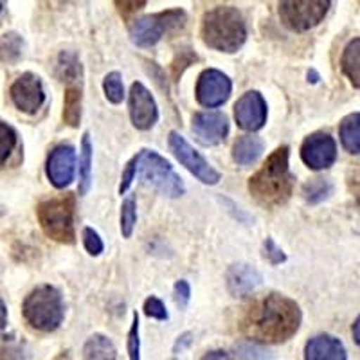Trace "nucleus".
Listing matches in <instances>:
<instances>
[{"label":"nucleus","mask_w":360,"mask_h":360,"mask_svg":"<svg viewBox=\"0 0 360 360\" xmlns=\"http://www.w3.org/2000/svg\"><path fill=\"white\" fill-rule=\"evenodd\" d=\"M263 152V141L256 135H243L234 143L233 159L240 166H249L256 162Z\"/></svg>","instance_id":"19"},{"label":"nucleus","mask_w":360,"mask_h":360,"mask_svg":"<svg viewBox=\"0 0 360 360\" xmlns=\"http://www.w3.org/2000/svg\"><path fill=\"white\" fill-rule=\"evenodd\" d=\"M202 360H231V356L224 349H217V352H209L207 355L202 356Z\"/></svg>","instance_id":"38"},{"label":"nucleus","mask_w":360,"mask_h":360,"mask_svg":"<svg viewBox=\"0 0 360 360\" xmlns=\"http://www.w3.org/2000/svg\"><path fill=\"white\" fill-rule=\"evenodd\" d=\"M128 356L130 360H141V340H139V315L134 314L130 333H128Z\"/></svg>","instance_id":"31"},{"label":"nucleus","mask_w":360,"mask_h":360,"mask_svg":"<svg viewBox=\"0 0 360 360\" xmlns=\"http://www.w3.org/2000/svg\"><path fill=\"white\" fill-rule=\"evenodd\" d=\"M74 213H76V200L70 193L63 197L44 200L37 207L38 221L44 233L60 243L74 242Z\"/></svg>","instance_id":"5"},{"label":"nucleus","mask_w":360,"mask_h":360,"mask_svg":"<svg viewBox=\"0 0 360 360\" xmlns=\"http://www.w3.org/2000/svg\"><path fill=\"white\" fill-rule=\"evenodd\" d=\"M307 360H346L342 342L332 335H317L308 340L304 348Z\"/></svg>","instance_id":"18"},{"label":"nucleus","mask_w":360,"mask_h":360,"mask_svg":"<svg viewBox=\"0 0 360 360\" xmlns=\"http://www.w3.org/2000/svg\"><path fill=\"white\" fill-rule=\"evenodd\" d=\"M0 155H2V164H6V160H8V157L11 155L13 148H15V144H17L18 137H17V131L13 130L11 127H9L8 123H0Z\"/></svg>","instance_id":"30"},{"label":"nucleus","mask_w":360,"mask_h":360,"mask_svg":"<svg viewBox=\"0 0 360 360\" xmlns=\"http://www.w3.org/2000/svg\"><path fill=\"white\" fill-rule=\"evenodd\" d=\"M292 188L294 175L288 169V146H279L270 153L263 168L249 180L252 197L266 205L283 204L292 195Z\"/></svg>","instance_id":"2"},{"label":"nucleus","mask_w":360,"mask_h":360,"mask_svg":"<svg viewBox=\"0 0 360 360\" xmlns=\"http://www.w3.org/2000/svg\"><path fill=\"white\" fill-rule=\"evenodd\" d=\"M83 243H85V249L90 256H99L103 252V240L99 238V234L90 227L83 229Z\"/></svg>","instance_id":"33"},{"label":"nucleus","mask_w":360,"mask_h":360,"mask_svg":"<svg viewBox=\"0 0 360 360\" xmlns=\"http://www.w3.org/2000/svg\"><path fill=\"white\" fill-rule=\"evenodd\" d=\"M130 117L137 130H150L159 117L155 99L139 82L134 83L130 89Z\"/></svg>","instance_id":"13"},{"label":"nucleus","mask_w":360,"mask_h":360,"mask_svg":"<svg viewBox=\"0 0 360 360\" xmlns=\"http://www.w3.org/2000/svg\"><path fill=\"white\" fill-rule=\"evenodd\" d=\"M344 74L348 76L349 82L360 89V38L349 41L346 45V49L342 53V60H340Z\"/></svg>","instance_id":"21"},{"label":"nucleus","mask_w":360,"mask_h":360,"mask_svg":"<svg viewBox=\"0 0 360 360\" xmlns=\"http://www.w3.org/2000/svg\"><path fill=\"white\" fill-rule=\"evenodd\" d=\"M92 182V144L89 131L83 134L82 157H79V195H85Z\"/></svg>","instance_id":"24"},{"label":"nucleus","mask_w":360,"mask_h":360,"mask_svg":"<svg viewBox=\"0 0 360 360\" xmlns=\"http://www.w3.org/2000/svg\"><path fill=\"white\" fill-rule=\"evenodd\" d=\"M353 337H355L356 342L360 344V315H359V319L355 321V324H353Z\"/></svg>","instance_id":"40"},{"label":"nucleus","mask_w":360,"mask_h":360,"mask_svg":"<svg viewBox=\"0 0 360 360\" xmlns=\"http://www.w3.org/2000/svg\"><path fill=\"white\" fill-rule=\"evenodd\" d=\"M139 176L143 184L150 186L169 198L180 197L186 191L184 182L173 172L172 164L150 150H143L139 153Z\"/></svg>","instance_id":"6"},{"label":"nucleus","mask_w":360,"mask_h":360,"mask_svg":"<svg viewBox=\"0 0 360 360\" xmlns=\"http://www.w3.org/2000/svg\"><path fill=\"white\" fill-rule=\"evenodd\" d=\"M301 159L314 169L330 168L337 159L335 141L324 131L310 135L301 146Z\"/></svg>","instance_id":"11"},{"label":"nucleus","mask_w":360,"mask_h":360,"mask_svg":"<svg viewBox=\"0 0 360 360\" xmlns=\"http://www.w3.org/2000/svg\"><path fill=\"white\" fill-rule=\"evenodd\" d=\"M103 90H105V96H107L108 101L114 103V105L123 101L124 86H123V79H121V74L119 72L107 74L105 79H103Z\"/></svg>","instance_id":"27"},{"label":"nucleus","mask_w":360,"mask_h":360,"mask_svg":"<svg viewBox=\"0 0 360 360\" xmlns=\"http://www.w3.org/2000/svg\"><path fill=\"white\" fill-rule=\"evenodd\" d=\"M330 193H332V184L324 179L310 180V182L304 184L303 188L304 200L310 202V204H319V202H323L324 198H328Z\"/></svg>","instance_id":"26"},{"label":"nucleus","mask_w":360,"mask_h":360,"mask_svg":"<svg viewBox=\"0 0 360 360\" xmlns=\"http://www.w3.org/2000/svg\"><path fill=\"white\" fill-rule=\"evenodd\" d=\"M265 256L270 259L272 265H279V263H283L285 259H287L285 252L276 245V242L272 240V238H266L265 240Z\"/></svg>","instance_id":"36"},{"label":"nucleus","mask_w":360,"mask_h":360,"mask_svg":"<svg viewBox=\"0 0 360 360\" xmlns=\"http://www.w3.org/2000/svg\"><path fill=\"white\" fill-rule=\"evenodd\" d=\"M9 96H11L13 103L17 105V108H20L22 112H27V114L37 112L45 101L44 86H41L40 78L33 72L22 74L9 89Z\"/></svg>","instance_id":"12"},{"label":"nucleus","mask_w":360,"mask_h":360,"mask_svg":"<svg viewBox=\"0 0 360 360\" xmlns=\"http://www.w3.org/2000/svg\"><path fill=\"white\" fill-rule=\"evenodd\" d=\"M173 294H175V303L179 304L180 308H186L191 299V288H189V283L180 279V281L175 283V288H173Z\"/></svg>","instance_id":"35"},{"label":"nucleus","mask_w":360,"mask_h":360,"mask_svg":"<svg viewBox=\"0 0 360 360\" xmlns=\"http://www.w3.org/2000/svg\"><path fill=\"white\" fill-rule=\"evenodd\" d=\"M22 38L17 33H6L2 38V60L8 63L17 62L22 54Z\"/></svg>","instance_id":"28"},{"label":"nucleus","mask_w":360,"mask_h":360,"mask_svg":"<svg viewBox=\"0 0 360 360\" xmlns=\"http://www.w3.org/2000/svg\"><path fill=\"white\" fill-rule=\"evenodd\" d=\"M330 6L328 0H288L279 4V17L288 29L301 33L319 24Z\"/></svg>","instance_id":"8"},{"label":"nucleus","mask_w":360,"mask_h":360,"mask_svg":"<svg viewBox=\"0 0 360 360\" xmlns=\"http://www.w3.org/2000/svg\"><path fill=\"white\" fill-rule=\"evenodd\" d=\"M58 78L62 82H74L82 76V63H79L78 56L69 51H63L58 56V65H56Z\"/></svg>","instance_id":"25"},{"label":"nucleus","mask_w":360,"mask_h":360,"mask_svg":"<svg viewBox=\"0 0 360 360\" xmlns=\"http://www.w3.org/2000/svg\"><path fill=\"white\" fill-rule=\"evenodd\" d=\"M115 6L119 8L121 15L127 18L130 13H134V11H137V9L144 8V6H146V2H115Z\"/></svg>","instance_id":"37"},{"label":"nucleus","mask_w":360,"mask_h":360,"mask_svg":"<svg viewBox=\"0 0 360 360\" xmlns=\"http://www.w3.org/2000/svg\"><path fill=\"white\" fill-rule=\"evenodd\" d=\"M169 148H172L173 155L176 157L180 164H184L186 168L197 176L198 180H202L204 184H217L220 180V173L204 159L198 152H195L191 148V144L182 137L176 131L169 134Z\"/></svg>","instance_id":"9"},{"label":"nucleus","mask_w":360,"mask_h":360,"mask_svg":"<svg viewBox=\"0 0 360 360\" xmlns=\"http://www.w3.org/2000/svg\"><path fill=\"white\" fill-rule=\"evenodd\" d=\"M83 356H85V360H115L117 352H115L114 342L108 337L96 333L83 346Z\"/></svg>","instance_id":"20"},{"label":"nucleus","mask_w":360,"mask_h":360,"mask_svg":"<svg viewBox=\"0 0 360 360\" xmlns=\"http://www.w3.org/2000/svg\"><path fill=\"white\" fill-rule=\"evenodd\" d=\"M135 220H137V207H135V198L128 197L121 205V233L124 238H130L134 233Z\"/></svg>","instance_id":"29"},{"label":"nucleus","mask_w":360,"mask_h":360,"mask_svg":"<svg viewBox=\"0 0 360 360\" xmlns=\"http://www.w3.org/2000/svg\"><path fill=\"white\" fill-rule=\"evenodd\" d=\"M139 169V155H135L130 162L127 164V168H124L123 176H121V184H119V195H123V193L128 191L130 188L131 180L135 179V173Z\"/></svg>","instance_id":"34"},{"label":"nucleus","mask_w":360,"mask_h":360,"mask_svg":"<svg viewBox=\"0 0 360 360\" xmlns=\"http://www.w3.org/2000/svg\"><path fill=\"white\" fill-rule=\"evenodd\" d=\"M24 317L29 324L40 332H54L63 321L65 307L60 290L51 285L34 288L24 301Z\"/></svg>","instance_id":"4"},{"label":"nucleus","mask_w":360,"mask_h":360,"mask_svg":"<svg viewBox=\"0 0 360 360\" xmlns=\"http://www.w3.org/2000/svg\"><path fill=\"white\" fill-rule=\"evenodd\" d=\"M234 117L243 130L256 131L266 121V103L256 90L245 92L234 105Z\"/></svg>","instance_id":"15"},{"label":"nucleus","mask_w":360,"mask_h":360,"mask_svg":"<svg viewBox=\"0 0 360 360\" xmlns=\"http://www.w3.org/2000/svg\"><path fill=\"white\" fill-rule=\"evenodd\" d=\"M6 328V304L2 303V330Z\"/></svg>","instance_id":"41"},{"label":"nucleus","mask_w":360,"mask_h":360,"mask_svg":"<svg viewBox=\"0 0 360 360\" xmlns=\"http://www.w3.org/2000/svg\"><path fill=\"white\" fill-rule=\"evenodd\" d=\"M262 285V274L247 263H238L227 270V288L234 297H245Z\"/></svg>","instance_id":"17"},{"label":"nucleus","mask_w":360,"mask_h":360,"mask_svg":"<svg viewBox=\"0 0 360 360\" xmlns=\"http://www.w3.org/2000/svg\"><path fill=\"white\" fill-rule=\"evenodd\" d=\"M231 79L217 69H207L198 76L197 99L200 105L209 108L220 107L231 96Z\"/></svg>","instance_id":"10"},{"label":"nucleus","mask_w":360,"mask_h":360,"mask_svg":"<svg viewBox=\"0 0 360 360\" xmlns=\"http://www.w3.org/2000/svg\"><path fill=\"white\" fill-rule=\"evenodd\" d=\"M229 121L221 112H198L193 115V134L204 146H214L225 139Z\"/></svg>","instance_id":"14"},{"label":"nucleus","mask_w":360,"mask_h":360,"mask_svg":"<svg viewBox=\"0 0 360 360\" xmlns=\"http://www.w3.org/2000/svg\"><path fill=\"white\" fill-rule=\"evenodd\" d=\"M247 38L242 13L233 6H218L202 18V40L224 53H236Z\"/></svg>","instance_id":"3"},{"label":"nucleus","mask_w":360,"mask_h":360,"mask_svg":"<svg viewBox=\"0 0 360 360\" xmlns=\"http://www.w3.org/2000/svg\"><path fill=\"white\" fill-rule=\"evenodd\" d=\"M76 153L69 144L56 146L47 159V176L56 188H65L74 179Z\"/></svg>","instance_id":"16"},{"label":"nucleus","mask_w":360,"mask_h":360,"mask_svg":"<svg viewBox=\"0 0 360 360\" xmlns=\"http://www.w3.org/2000/svg\"><path fill=\"white\" fill-rule=\"evenodd\" d=\"M82 119V86L70 85L63 98V121L69 127H78Z\"/></svg>","instance_id":"23"},{"label":"nucleus","mask_w":360,"mask_h":360,"mask_svg":"<svg viewBox=\"0 0 360 360\" xmlns=\"http://www.w3.org/2000/svg\"><path fill=\"white\" fill-rule=\"evenodd\" d=\"M186 24V13L182 9H168V11L148 15V17L134 20L130 27V38L139 47H152L166 33H173L182 29Z\"/></svg>","instance_id":"7"},{"label":"nucleus","mask_w":360,"mask_h":360,"mask_svg":"<svg viewBox=\"0 0 360 360\" xmlns=\"http://www.w3.org/2000/svg\"><path fill=\"white\" fill-rule=\"evenodd\" d=\"M189 344H191V333H184L182 337H179V340H176L175 344V353L182 352L184 348H188Z\"/></svg>","instance_id":"39"},{"label":"nucleus","mask_w":360,"mask_h":360,"mask_svg":"<svg viewBox=\"0 0 360 360\" xmlns=\"http://www.w3.org/2000/svg\"><path fill=\"white\" fill-rule=\"evenodd\" d=\"M340 141L349 153H360V114H352L342 119Z\"/></svg>","instance_id":"22"},{"label":"nucleus","mask_w":360,"mask_h":360,"mask_svg":"<svg viewBox=\"0 0 360 360\" xmlns=\"http://www.w3.org/2000/svg\"><path fill=\"white\" fill-rule=\"evenodd\" d=\"M144 314L148 317H153V319H159V321H166L168 319V310L164 307V303L160 301L159 297L152 295V297H148L144 301Z\"/></svg>","instance_id":"32"},{"label":"nucleus","mask_w":360,"mask_h":360,"mask_svg":"<svg viewBox=\"0 0 360 360\" xmlns=\"http://www.w3.org/2000/svg\"><path fill=\"white\" fill-rule=\"evenodd\" d=\"M301 310L295 301L279 294H270L254 303L242 319L247 337L259 342H285L297 332Z\"/></svg>","instance_id":"1"}]
</instances>
